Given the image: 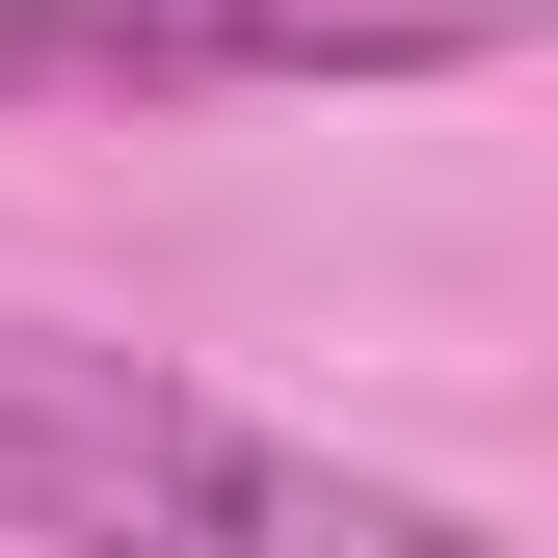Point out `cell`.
<instances>
[{"label":"cell","instance_id":"7a4b0ae2","mask_svg":"<svg viewBox=\"0 0 558 558\" xmlns=\"http://www.w3.org/2000/svg\"><path fill=\"white\" fill-rule=\"evenodd\" d=\"M558 0H0V107H293V81H452Z\"/></svg>","mask_w":558,"mask_h":558},{"label":"cell","instance_id":"6da1fadb","mask_svg":"<svg viewBox=\"0 0 558 558\" xmlns=\"http://www.w3.org/2000/svg\"><path fill=\"white\" fill-rule=\"evenodd\" d=\"M0 532H214V558H452V478H373L319 426L133 373V345L0 319Z\"/></svg>","mask_w":558,"mask_h":558}]
</instances>
